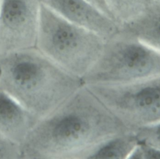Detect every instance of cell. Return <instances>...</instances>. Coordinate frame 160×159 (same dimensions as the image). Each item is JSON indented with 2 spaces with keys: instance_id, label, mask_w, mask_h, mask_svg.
<instances>
[{
  "instance_id": "6da1fadb",
  "label": "cell",
  "mask_w": 160,
  "mask_h": 159,
  "mask_svg": "<svg viewBox=\"0 0 160 159\" xmlns=\"http://www.w3.org/2000/svg\"><path fill=\"white\" fill-rule=\"evenodd\" d=\"M130 131L84 85L39 120L21 147V157L88 158L104 142Z\"/></svg>"
},
{
  "instance_id": "9c48e42d",
  "label": "cell",
  "mask_w": 160,
  "mask_h": 159,
  "mask_svg": "<svg viewBox=\"0 0 160 159\" xmlns=\"http://www.w3.org/2000/svg\"><path fill=\"white\" fill-rule=\"evenodd\" d=\"M119 32L160 52V0H149L138 16L120 25Z\"/></svg>"
},
{
  "instance_id": "30bf717a",
  "label": "cell",
  "mask_w": 160,
  "mask_h": 159,
  "mask_svg": "<svg viewBox=\"0 0 160 159\" xmlns=\"http://www.w3.org/2000/svg\"><path fill=\"white\" fill-rule=\"evenodd\" d=\"M138 144V141L135 133L130 131L104 142L94 150L88 158H129Z\"/></svg>"
},
{
  "instance_id": "3957f363",
  "label": "cell",
  "mask_w": 160,
  "mask_h": 159,
  "mask_svg": "<svg viewBox=\"0 0 160 159\" xmlns=\"http://www.w3.org/2000/svg\"><path fill=\"white\" fill-rule=\"evenodd\" d=\"M106 42L40 1L36 47L70 74L82 79L99 59Z\"/></svg>"
},
{
  "instance_id": "9a60e30c",
  "label": "cell",
  "mask_w": 160,
  "mask_h": 159,
  "mask_svg": "<svg viewBox=\"0 0 160 159\" xmlns=\"http://www.w3.org/2000/svg\"><path fill=\"white\" fill-rule=\"evenodd\" d=\"M85 1H86L92 4L93 6H96V7L99 9L104 13H105L106 15H108L109 17H110L111 19H113L111 13L109 11V9L108 7V6L106 3V0H85Z\"/></svg>"
},
{
  "instance_id": "7a4b0ae2",
  "label": "cell",
  "mask_w": 160,
  "mask_h": 159,
  "mask_svg": "<svg viewBox=\"0 0 160 159\" xmlns=\"http://www.w3.org/2000/svg\"><path fill=\"white\" fill-rule=\"evenodd\" d=\"M36 47L0 57V90L39 120L48 116L84 85Z\"/></svg>"
},
{
  "instance_id": "8992f818",
  "label": "cell",
  "mask_w": 160,
  "mask_h": 159,
  "mask_svg": "<svg viewBox=\"0 0 160 159\" xmlns=\"http://www.w3.org/2000/svg\"><path fill=\"white\" fill-rule=\"evenodd\" d=\"M39 0H0V57L36 47Z\"/></svg>"
},
{
  "instance_id": "7c38bea8",
  "label": "cell",
  "mask_w": 160,
  "mask_h": 159,
  "mask_svg": "<svg viewBox=\"0 0 160 159\" xmlns=\"http://www.w3.org/2000/svg\"><path fill=\"white\" fill-rule=\"evenodd\" d=\"M138 143L160 148V122L133 131Z\"/></svg>"
},
{
  "instance_id": "ba28073f",
  "label": "cell",
  "mask_w": 160,
  "mask_h": 159,
  "mask_svg": "<svg viewBox=\"0 0 160 159\" xmlns=\"http://www.w3.org/2000/svg\"><path fill=\"white\" fill-rule=\"evenodd\" d=\"M39 119L0 90V135L21 147Z\"/></svg>"
},
{
  "instance_id": "52a82bcc",
  "label": "cell",
  "mask_w": 160,
  "mask_h": 159,
  "mask_svg": "<svg viewBox=\"0 0 160 159\" xmlns=\"http://www.w3.org/2000/svg\"><path fill=\"white\" fill-rule=\"evenodd\" d=\"M72 23L88 29L108 41L119 32V24L85 0H41Z\"/></svg>"
},
{
  "instance_id": "277c9868",
  "label": "cell",
  "mask_w": 160,
  "mask_h": 159,
  "mask_svg": "<svg viewBox=\"0 0 160 159\" xmlns=\"http://www.w3.org/2000/svg\"><path fill=\"white\" fill-rule=\"evenodd\" d=\"M160 75V52L120 34L107 41L99 59L82 78L85 85L122 84Z\"/></svg>"
},
{
  "instance_id": "5bb4252c",
  "label": "cell",
  "mask_w": 160,
  "mask_h": 159,
  "mask_svg": "<svg viewBox=\"0 0 160 159\" xmlns=\"http://www.w3.org/2000/svg\"><path fill=\"white\" fill-rule=\"evenodd\" d=\"M16 144L13 143L0 135V158H13L16 154Z\"/></svg>"
},
{
  "instance_id": "4fadbf2b",
  "label": "cell",
  "mask_w": 160,
  "mask_h": 159,
  "mask_svg": "<svg viewBox=\"0 0 160 159\" xmlns=\"http://www.w3.org/2000/svg\"><path fill=\"white\" fill-rule=\"evenodd\" d=\"M129 159H160V148L138 143Z\"/></svg>"
},
{
  "instance_id": "8fae6325",
  "label": "cell",
  "mask_w": 160,
  "mask_h": 159,
  "mask_svg": "<svg viewBox=\"0 0 160 159\" xmlns=\"http://www.w3.org/2000/svg\"><path fill=\"white\" fill-rule=\"evenodd\" d=\"M149 0H106L113 19L119 24L138 16Z\"/></svg>"
},
{
  "instance_id": "5b68a950",
  "label": "cell",
  "mask_w": 160,
  "mask_h": 159,
  "mask_svg": "<svg viewBox=\"0 0 160 159\" xmlns=\"http://www.w3.org/2000/svg\"><path fill=\"white\" fill-rule=\"evenodd\" d=\"M86 85L131 131L160 122V75L128 83Z\"/></svg>"
},
{
  "instance_id": "2e32d148",
  "label": "cell",
  "mask_w": 160,
  "mask_h": 159,
  "mask_svg": "<svg viewBox=\"0 0 160 159\" xmlns=\"http://www.w3.org/2000/svg\"><path fill=\"white\" fill-rule=\"evenodd\" d=\"M39 1H41V0H39Z\"/></svg>"
}]
</instances>
